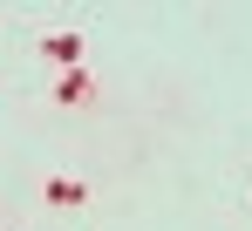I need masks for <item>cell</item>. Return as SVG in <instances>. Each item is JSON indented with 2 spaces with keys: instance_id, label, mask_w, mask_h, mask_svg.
<instances>
[{
  "instance_id": "6da1fadb",
  "label": "cell",
  "mask_w": 252,
  "mask_h": 231,
  "mask_svg": "<svg viewBox=\"0 0 252 231\" xmlns=\"http://www.w3.org/2000/svg\"><path fill=\"white\" fill-rule=\"evenodd\" d=\"M41 197L68 211V204H89V184H82V177H48V184H41Z\"/></svg>"
},
{
  "instance_id": "7a4b0ae2",
  "label": "cell",
  "mask_w": 252,
  "mask_h": 231,
  "mask_svg": "<svg viewBox=\"0 0 252 231\" xmlns=\"http://www.w3.org/2000/svg\"><path fill=\"white\" fill-rule=\"evenodd\" d=\"M89 95H95V75H89V68H75V75L55 88V102H89Z\"/></svg>"
},
{
  "instance_id": "3957f363",
  "label": "cell",
  "mask_w": 252,
  "mask_h": 231,
  "mask_svg": "<svg viewBox=\"0 0 252 231\" xmlns=\"http://www.w3.org/2000/svg\"><path fill=\"white\" fill-rule=\"evenodd\" d=\"M41 55H48V61H75L82 41H75V34H55V41H41Z\"/></svg>"
}]
</instances>
